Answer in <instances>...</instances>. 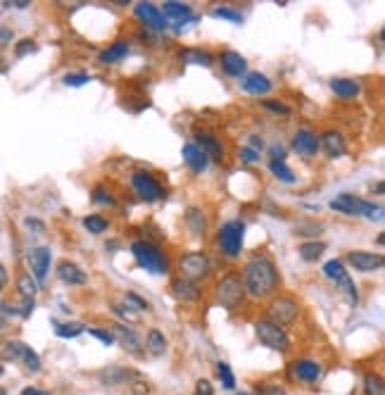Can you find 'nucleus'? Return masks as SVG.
Returning <instances> with one entry per match:
<instances>
[{"label": "nucleus", "mask_w": 385, "mask_h": 395, "mask_svg": "<svg viewBox=\"0 0 385 395\" xmlns=\"http://www.w3.org/2000/svg\"><path fill=\"white\" fill-rule=\"evenodd\" d=\"M185 224L192 231V236H205L207 234V217L200 207H188L185 212Z\"/></svg>", "instance_id": "nucleus-28"}, {"label": "nucleus", "mask_w": 385, "mask_h": 395, "mask_svg": "<svg viewBox=\"0 0 385 395\" xmlns=\"http://www.w3.org/2000/svg\"><path fill=\"white\" fill-rule=\"evenodd\" d=\"M83 227L88 229L91 234H105V231L110 229V222L100 215H88V217H83Z\"/></svg>", "instance_id": "nucleus-36"}, {"label": "nucleus", "mask_w": 385, "mask_h": 395, "mask_svg": "<svg viewBox=\"0 0 385 395\" xmlns=\"http://www.w3.org/2000/svg\"><path fill=\"white\" fill-rule=\"evenodd\" d=\"M212 15L226 19V22H233V24H240V22H242V15H240V12L233 10V8H226V5H221V8H214Z\"/></svg>", "instance_id": "nucleus-39"}, {"label": "nucleus", "mask_w": 385, "mask_h": 395, "mask_svg": "<svg viewBox=\"0 0 385 395\" xmlns=\"http://www.w3.org/2000/svg\"><path fill=\"white\" fill-rule=\"evenodd\" d=\"M96 376H98V384L114 388V386L131 384V381L138 376V371L126 369V366H107V369H100Z\"/></svg>", "instance_id": "nucleus-14"}, {"label": "nucleus", "mask_w": 385, "mask_h": 395, "mask_svg": "<svg viewBox=\"0 0 385 395\" xmlns=\"http://www.w3.org/2000/svg\"><path fill=\"white\" fill-rule=\"evenodd\" d=\"M219 62H221V69L228 76H245L247 72V60L235 51H224L219 55Z\"/></svg>", "instance_id": "nucleus-21"}, {"label": "nucleus", "mask_w": 385, "mask_h": 395, "mask_svg": "<svg viewBox=\"0 0 385 395\" xmlns=\"http://www.w3.org/2000/svg\"><path fill=\"white\" fill-rule=\"evenodd\" d=\"M321 229H324L321 224H314V222L302 224V222H299L297 227H295V234H299V236H319Z\"/></svg>", "instance_id": "nucleus-43"}, {"label": "nucleus", "mask_w": 385, "mask_h": 395, "mask_svg": "<svg viewBox=\"0 0 385 395\" xmlns=\"http://www.w3.org/2000/svg\"><path fill=\"white\" fill-rule=\"evenodd\" d=\"M192 395H214V388H212V384L207 379H200L197 386H195V393H192Z\"/></svg>", "instance_id": "nucleus-50"}, {"label": "nucleus", "mask_w": 385, "mask_h": 395, "mask_svg": "<svg viewBox=\"0 0 385 395\" xmlns=\"http://www.w3.org/2000/svg\"><path fill=\"white\" fill-rule=\"evenodd\" d=\"M19 362L24 364L29 371H34V374L41 371V357H38V352L31 350V345H26V350H24V355H21Z\"/></svg>", "instance_id": "nucleus-38"}, {"label": "nucleus", "mask_w": 385, "mask_h": 395, "mask_svg": "<svg viewBox=\"0 0 385 395\" xmlns=\"http://www.w3.org/2000/svg\"><path fill=\"white\" fill-rule=\"evenodd\" d=\"M133 12H135V17L140 19L143 24L148 26V29H153V31H164L167 29V17L162 15V10L160 8H155L153 3H138L133 8Z\"/></svg>", "instance_id": "nucleus-12"}, {"label": "nucleus", "mask_w": 385, "mask_h": 395, "mask_svg": "<svg viewBox=\"0 0 385 395\" xmlns=\"http://www.w3.org/2000/svg\"><path fill=\"white\" fill-rule=\"evenodd\" d=\"M128 386H131V393H133V395H148V393H150V384L140 376V374H138V376H135Z\"/></svg>", "instance_id": "nucleus-45"}, {"label": "nucleus", "mask_w": 385, "mask_h": 395, "mask_svg": "<svg viewBox=\"0 0 385 395\" xmlns=\"http://www.w3.org/2000/svg\"><path fill=\"white\" fill-rule=\"evenodd\" d=\"M0 395H7V391H5V388H0Z\"/></svg>", "instance_id": "nucleus-60"}, {"label": "nucleus", "mask_w": 385, "mask_h": 395, "mask_svg": "<svg viewBox=\"0 0 385 395\" xmlns=\"http://www.w3.org/2000/svg\"><path fill=\"white\" fill-rule=\"evenodd\" d=\"M24 350H26V343L7 341V343H3V348H0V357H3L5 362H19L21 355H24Z\"/></svg>", "instance_id": "nucleus-32"}, {"label": "nucleus", "mask_w": 385, "mask_h": 395, "mask_svg": "<svg viewBox=\"0 0 385 395\" xmlns=\"http://www.w3.org/2000/svg\"><path fill=\"white\" fill-rule=\"evenodd\" d=\"M238 395H250V393H238Z\"/></svg>", "instance_id": "nucleus-61"}, {"label": "nucleus", "mask_w": 385, "mask_h": 395, "mask_svg": "<svg viewBox=\"0 0 385 395\" xmlns=\"http://www.w3.org/2000/svg\"><path fill=\"white\" fill-rule=\"evenodd\" d=\"M29 229H34L36 234H43V231H46V224H43L41 220H31V217H29V220L24 222Z\"/></svg>", "instance_id": "nucleus-52"}, {"label": "nucleus", "mask_w": 385, "mask_h": 395, "mask_svg": "<svg viewBox=\"0 0 385 395\" xmlns=\"http://www.w3.org/2000/svg\"><path fill=\"white\" fill-rule=\"evenodd\" d=\"M331 88H333V93L342 98V101H352V98L359 96V81H354V79H345V76H338V79H331Z\"/></svg>", "instance_id": "nucleus-25"}, {"label": "nucleus", "mask_w": 385, "mask_h": 395, "mask_svg": "<svg viewBox=\"0 0 385 395\" xmlns=\"http://www.w3.org/2000/svg\"><path fill=\"white\" fill-rule=\"evenodd\" d=\"M290 371L292 376L304 381V384H317V381L321 379V364L317 362V359H295V362L290 364Z\"/></svg>", "instance_id": "nucleus-16"}, {"label": "nucleus", "mask_w": 385, "mask_h": 395, "mask_svg": "<svg viewBox=\"0 0 385 395\" xmlns=\"http://www.w3.org/2000/svg\"><path fill=\"white\" fill-rule=\"evenodd\" d=\"M3 374H5V366H3V364H0V376H3Z\"/></svg>", "instance_id": "nucleus-59"}, {"label": "nucleus", "mask_w": 385, "mask_h": 395, "mask_svg": "<svg viewBox=\"0 0 385 395\" xmlns=\"http://www.w3.org/2000/svg\"><path fill=\"white\" fill-rule=\"evenodd\" d=\"M299 317V302L292 295H278L269 302V322L278 327H290Z\"/></svg>", "instance_id": "nucleus-8"}, {"label": "nucleus", "mask_w": 385, "mask_h": 395, "mask_svg": "<svg viewBox=\"0 0 385 395\" xmlns=\"http://www.w3.org/2000/svg\"><path fill=\"white\" fill-rule=\"evenodd\" d=\"M331 207L338 210L342 215H349V217H369V220H383V207L381 205H374V202L364 200V198H356L352 193H342L338 195L335 200H331Z\"/></svg>", "instance_id": "nucleus-4"}, {"label": "nucleus", "mask_w": 385, "mask_h": 395, "mask_svg": "<svg viewBox=\"0 0 385 395\" xmlns=\"http://www.w3.org/2000/svg\"><path fill=\"white\" fill-rule=\"evenodd\" d=\"M29 265H31L36 281L46 279L48 270H50V248H34L31 252H29Z\"/></svg>", "instance_id": "nucleus-23"}, {"label": "nucleus", "mask_w": 385, "mask_h": 395, "mask_svg": "<svg viewBox=\"0 0 385 395\" xmlns=\"http://www.w3.org/2000/svg\"><path fill=\"white\" fill-rule=\"evenodd\" d=\"M262 145H264V140H262L260 136H250V145H247V148H252L255 153H260Z\"/></svg>", "instance_id": "nucleus-53"}, {"label": "nucleus", "mask_w": 385, "mask_h": 395, "mask_svg": "<svg viewBox=\"0 0 385 395\" xmlns=\"http://www.w3.org/2000/svg\"><path fill=\"white\" fill-rule=\"evenodd\" d=\"M319 148H324L328 158H342L347 153V143H345V136L340 131H324L319 136Z\"/></svg>", "instance_id": "nucleus-19"}, {"label": "nucleus", "mask_w": 385, "mask_h": 395, "mask_svg": "<svg viewBox=\"0 0 385 395\" xmlns=\"http://www.w3.org/2000/svg\"><path fill=\"white\" fill-rule=\"evenodd\" d=\"M242 91L245 93H252V96H267L271 88H274V83H271V79L267 74H262V72H250L242 76Z\"/></svg>", "instance_id": "nucleus-20"}, {"label": "nucleus", "mask_w": 385, "mask_h": 395, "mask_svg": "<svg viewBox=\"0 0 385 395\" xmlns=\"http://www.w3.org/2000/svg\"><path fill=\"white\" fill-rule=\"evenodd\" d=\"M376 190H378V193H383V190H385V186H383V181H378V183H376Z\"/></svg>", "instance_id": "nucleus-58"}, {"label": "nucleus", "mask_w": 385, "mask_h": 395, "mask_svg": "<svg viewBox=\"0 0 385 395\" xmlns=\"http://www.w3.org/2000/svg\"><path fill=\"white\" fill-rule=\"evenodd\" d=\"M126 300L131 302V305H133V309H140V312H143V309H145V312H148V309H150L148 300H143L140 295H135V293H126Z\"/></svg>", "instance_id": "nucleus-49"}, {"label": "nucleus", "mask_w": 385, "mask_h": 395, "mask_svg": "<svg viewBox=\"0 0 385 395\" xmlns=\"http://www.w3.org/2000/svg\"><path fill=\"white\" fill-rule=\"evenodd\" d=\"M242 236H245V222L228 220L219 229V248L226 257H238L242 250Z\"/></svg>", "instance_id": "nucleus-6"}, {"label": "nucleus", "mask_w": 385, "mask_h": 395, "mask_svg": "<svg viewBox=\"0 0 385 395\" xmlns=\"http://www.w3.org/2000/svg\"><path fill=\"white\" fill-rule=\"evenodd\" d=\"M324 274L331 281H335V284L340 286V291L347 295V300H349V305H356L359 302V293H356V286H354V281L349 279V274L345 270V265L340 262V260H328V262L324 265Z\"/></svg>", "instance_id": "nucleus-9"}, {"label": "nucleus", "mask_w": 385, "mask_h": 395, "mask_svg": "<svg viewBox=\"0 0 385 395\" xmlns=\"http://www.w3.org/2000/svg\"><path fill=\"white\" fill-rule=\"evenodd\" d=\"M171 295L178 300V302H195L200 300V295H202V288H200L195 281H188V279H174L171 281Z\"/></svg>", "instance_id": "nucleus-17"}, {"label": "nucleus", "mask_w": 385, "mask_h": 395, "mask_svg": "<svg viewBox=\"0 0 385 395\" xmlns=\"http://www.w3.org/2000/svg\"><path fill=\"white\" fill-rule=\"evenodd\" d=\"M10 39H12V31L5 29V26H0V43H7Z\"/></svg>", "instance_id": "nucleus-55"}, {"label": "nucleus", "mask_w": 385, "mask_h": 395, "mask_svg": "<svg viewBox=\"0 0 385 395\" xmlns=\"http://www.w3.org/2000/svg\"><path fill=\"white\" fill-rule=\"evenodd\" d=\"M271 155H274L271 160H285V150L281 145H271Z\"/></svg>", "instance_id": "nucleus-54"}, {"label": "nucleus", "mask_w": 385, "mask_h": 395, "mask_svg": "<svg viewBox=\"0 0 385 395\" xmlns=\"http://www.w3.org/2000/svg\"><path fill=\"white\" fill-rule=\"evenodd\" d=\"M21 395H50L48 391H38V388H24V391H21Z\"/></svg>", "instance_id": "nucleus-56"}, {"label": "nucleus", "mask_w": 385, "mask_h": 395, "mask_svg": "<svg viewBox=\"0 0 385 395\" xmlns=\"http://www.w3.org/2000/svg\"><path fill=\"white\" fill-rule=\"evenodd\" d=\"M131 252L143 270L153 272V274H167L169 272V260L167 255L150 241H133Z\"/></svg>", "instance_id": "nucleus-3"}, {"label": "nucleus", "mask_w": 385, "mask_h": 395, "mask_svg": "<svg viewBox=\"0 0 385 395\" xmlns=\"http://www.w3.org/2000/svg\"><path fill=\"white\" fill-rule=\"evenodd\" d=\"M347 262L354 267L356 272H378L383 270L385 260L381 252H366V250H352L347 255Z\"/></svg>", "instance_id": "nucleus-13"}, {"label": "nucleus", "mask_w": 385, "mask_h": 395, "mask_svg": "<svg viewBox=\"0 0 385 395\" xmlns=\"http://www.w3.org/2000/svg\"><path fill=\"white\" fill-rule=\"evenodd\" d=\"M217 374H219V379H221V384H224L226 391H233V388H235V376H233L231 366H228L226 362H219L217 364Z\"/></svg>", "instance_id": "nucleus-40"}, {"label": "nucleus", "mask_w": 385, "mask_h": 395, "mask_svg": "<svg viewBox=\"0 0 385 395\" xmlns=\"http://www.w3.org/2000/svg\"><path fill=\"white\" fill-rule=\"evenodd\" d=\"M364 395H385V384L378 374H366L364 376Z\"/></svg>", "instance_id": "nucleus-35"}, {"label": "nucleus", "mask_w": 385, "mask_h": 395, "mask_svg": "<svg viewBox=\"0 0 385 395\" xmlns=\"http://www.w3.org/2000/svg\"><path fill=\"white\" fill-rule=\"evenodd\" d=\"M0 329H3V322H0Z\"/></svg>", "instance_id": "nucleus-62"}, {"label": "nucleus", "mask_w": 385, "mask_h": 395, "mask_svg": "<svg viewBox=\"0 0 385 395\" xmlns=\"http://www.w3.org/2000/svg\"><path fill=\"white\" fill-rule=\"evenodd\" d=\"M36 51H38V46H36L34 39H21L17 41V46H14V55H17V58H24V55L36 53Z\"/></svg>", "instance_id": "nucleus-42"}, {"label": "nucleus", "mask_w": 385, "mask_h": 395, "mask_svg": "<svg viewBox=\"0 0 385 395\" xmlns=\"http://www.w3.org/2000/svg\"><path fill=\"white\" fill-rule=\"evenodd\" d=\"M181 58L185 62H192V65H202V67H210L212 65V55L207 51H200V48H190V51H183Z\"/></svg>", "instance_id": "nucleus-34"}, {"label": "nucleus", "mask_w": 385, "mask_h": 395, "mask_svg": "<svg viewBox=\"0 0 385 395\" xmlns=\"http://www.w3.org/2000/svg\"><path fill=\"white\" fill-rule=\"evenodd\" d=\"M260 395H285V388L278 386V384H271V381H267V384L260 386Z\"/></svg>", "instance_id": "nucleus-48"}, {"label": "nucleus", "mask_w": 385, "mask_h": 395, "mask_svg": "<svg viewBox=\"0 0 385 395\" xmlns=\"http://www.w3.org/2000/svg\"><path fill=\"white\" fill-rule=\"evenodd\" d=\"M128 55V43L124 39H117L114 41L112 46H107L103 53H100V62H103V65H114V62H119V60H124Z\"/></svg>", "instance_id": "nucleus-26"}, {"label": "nucleus", "mask_w": 385, "mask_h": 395, "mask_svg": "<svg viewBox=\"0 0 385 395\" xmlns=\"http://www.w3.org/2000/svg\"><path fill=\"white\" fill-rule=\"evenodd\" d=\"M88 81H91V76L86 72H74V74L64 76V83H67V86H83V83H88Z\"/></svg>", "instance_id": "nucleus-46"}, {"label": "nucleus", "mask_w": 385, "mask_h": 395, "mask_svg": "<svg viewBox=\"0 0 385 395\" xmlns=\"http://www.w3.org/2000/svg\"><path fill=\"white\" fill-rule=\"evenodd\" d=\"M178 272H181V279H188V281H197L200 279H207L212 274V262L205 252L200 250H192V252H185V255L178 257Z\"/></svg>", "instance_id": "nucleus-5"}, {"label": "nucleus", "mask_w": 385, "mask_h": 395, "mask_svg": "<svg viewBox=\"0 0 385 395\" xmlns=\"http://www.w3.org/2000/svg\"><path fill=\"white\" fill-rule=\"evenodd\" d=\"M131 186H133L135 193H138V198H143L145 202H155V200H162L164 198V188L160 186V181L148 172H133Z\"/></svg>", "instance_id": "nucleus-10"}, {"label": "nucleus", "mask_w": 385, "mask_h": 395, "mask_svg": "<svg viewBox=\"0 0 385 395\" xmlns=\"http://www.w3.org/2000/svg\"><path fill=\"white\" fill-rule=\"evenodd\" d=\"M255 334L260 338L262 345H267L271 350H278V352H288L290 350V336L285 334L283 327L278 324L269 322V319H260L255 324Z\"/></svg>", "instance_id": "nucleus-7"}, {"label": "nucleus", "mask_w": 385, "mask_h": 395, "mask_svg": "<svg viewBox=\"0 0 385 395\" xmlns=\"http://www.w3.org/2000/svg\"><path fill=\"white\" fill-rule=\"evenodd\" d=\"M55 334L60 338H76L83 334V324H57L55 322Z\"/></svg>", "instance_id": "nucleus-37"}, {"label": "nucleus", "mask_w": 385, "mask_h": 395, "mask_svg": "<svg viewBox=\"0 0 385 395\" xmlns=\"http://www.w3.org/2000/svg\"><path fill=\"white\" fill-rule=\"evenodd\" d=\"M91 200L93 202H98V205H110L114 207V195L110 193V190H105L103 186H98V188H93V195H91Z\"/></svg>", "instance_id": "nucleus-41"}, {"label": "nucleus", "mask_w": 385, "mask_h": 395, "mask_svg": "<svg viewBox=\"0 0 385 395\" xmlns=\"http://www.w3.org/2000/svg\"><path fill=\"white\" fill-rule=\"evenodd\" d=\"M143 348H145V352H150L153 357H162L164 352H167V338H164L160 329H150Z\"/></svg>", "instance_id": "nucleus-27"}, {"label": "nucleus", "mask_w": 385, "mask_h": 395, "mask_svg": "<svg viewBox=\"0 0 385 395\" xmlns=\"http://www.w3.org/2000/svg\"><path fill=\"white\" fill-rule=\"evenodd\" d=\"M88 334L93 338H98V341L105 343V345H112L114 343V336L110 334V329H88Z\"/></svg>", "instance_id": "nucleus-47"}, {"label": "nucleus", "mask_w": 385, "mask_h": 395, "mask_svg": "<svg viewBox=\"0 0 385 395\" xmlns=\"http://www.w3.org/2000/svg\"><path fill=\"white\" fill-rule=\"evenodd\" d=\"M269 169H271V174H274L278 181H285V183L295 181V174H292V169L285 165V160H271Z\"/></svg>", "instance_id": "nucleus-33"}, {"label": "nucleus", "mask_w": 385, "mask_h": 395, "mask_svg": "<svg viewBox=\"0 0 385 395\" xmlns=\"http://www.w3.org/2000/svg\"><path fill=\"white\" fill-rule=\"evenodd\" d=\"M17 291H19L21 298L34 300L36 293H38V281H36L29 272H19L17 274Z\"/></svg>", "instance_id": "nucleus-29"}, {"label": "nucleus", "mask_w": 385, "mask_h": 395, "mask_svg": "<svg viewBox=\"0 0 385 395\" xmlns=\"http://www.w3.org/2000/svg\"><path fill=\"white\" fill-rule=\"evenodd\" d=\"M299 257L304 260V262H314V260H319L321 255H324V250H326V243L324 241H307V243H302L299 245Z\"/></svg>", "instance_id": "nucleus-31"}, {"label": "nucleus", "mask_w": 385, "mask_h": 395, "mask_svg": "<svg viewBox=\"0 0 385 395\" xmlns=\"http://www.w3.org/2000/svg\"><path fill=\"white\" fill-rule=\"evenodd\" d=\"M57 277L69 286H83L86 281H88V277H86V272L81 270V267L69 262V260H62V262L57 265Z\"/></svg>", "instance_id": "nucleus-24"}, {"label": "nucleus", "mask_w": 385, "mask_h": 395, "mask_svg": "<svg viewBox=\"0 0 385 395\" xmlns=\"http://www.w3.org/2000/svg\"><path fill=\"white\" fill-rule=\"evenodd\" d=\"M7 286V270H5V265H0V291Z\"/></svg>", "instance_id": "nucleus-57"}, {"label": "nucleus", "mask_w": 385, "mask_h": 395, "mask_svg": "<svg viewBox=\"0 0 385 395\" xmlns=\"http://www.w3.org/2000/svg\"><path fill=\"white\" fill-rule=\"evenodd\" d=\"M262 105L267 110H271V112H276V115H283V117H288L290 115V108L285 103H281V101H262Z\"/></svg>", "instance_id": "nucleus-44"}, {"label": "nucleus", "mask_w": 385, "mask_h": 395, "mask_svg": "<svg viewBox=\"0 0 385 395\" xmlns=\"http://www.w3.org/2000/svg\"><path fill=\"white\" fill-rule=\"evenodd\" d=\"M242 284L247 295L252 298H269L278 288V272L276 265L267 255H252L242 267Z\"/></svg>", "instance_id": "nucleus-1"}, {"label": "nucleus", "mask_w": 385, "mask_h": 395, "mask_svg": "<svg viewBox=\"0 0 385 395\" xmlns=\"http://www.w3.org/2000/svg\"><path fill=\"white\" fill-rule=\"evenodd\" d=\"M292 148L297 150V155H302V158H314V155L319 153V136L317 131L312 129H297L295 136H292Z\"/></svg>", "instance_id": "nucleus-15"}, {"label": "nucleus", "mask_w": 385, "mask_h": 395, "mask_svg": "<svg viewBox=\"0 0 385 395\" xmlns=\"http://www.w3.org/2000/svg\"><path fill=\"white\" fill-rule=\"evenodd\" d=\"M162 15H164V17L176 19V22H185V19H190V17H192V10H190V5L174 3V0H169V3H164Z\"/></svg>", "instance_id": "nucleus-30"}, {"label": "nucleus", "mask_w": 385, "mask_h": 395, "mask_svg": "<svg viewBox=\"0 0 385 395\" xmlns=\"http://www.w3.org/2000/svg\"><path fill=\"white\" fill-rule=\"evenodd\" d=\"M214 298H217V302L221 307L226 309H240L242 302H245L247 298V291H245V284H242V277L240 272H228L224 274L217 286H214Z\"/></svg>", "instance_id": "nucleus-2"}, {"label": "nucleus", "mask_w": 385, "mask_h": 395, "mask_svg": "<svg viewBox=\"0 0 385 395\" xmlns=\"http://www.w3.org/2000/svg\"><path fill=\"white\" fill-rule=\"evenodd\" d=\"M195 145L210 160H217V162L224 160V145H221V140L214 136V133H210V131H195Z\"/></svg>", "instance_id": "nucleus-18"}, {"label": "nucleus", "mask_w": 385, "mask_h": 395, "mask_svg": "<svg viewBox=\"0 0 385 395\" xmlns=\"http://www.w3.org/2000/svg\"><path fill=\"white\" fill-rule=\"evenodd\" d=\"M181 155H183V162L190 167L192 174H202L207 169V165H210V158H207V155L200 150L195 143H185Z\"/></svg>", "instance_id": "nucleus-22"}, {"label": "nucleus", "mask_w": 385, "mask_h": 395, "mask_svg": "<svg viewBox=\"0 0 385 395\" xmlns=\"http://www.w3.org/2000/svg\"><path fill=\"white\" fill-rule=\"evenodd\" d=\"M240 160L242 162H260V153H255L252 148H240Z\"/></svg>", "instance_id": "nucleus-51"}, {"label": "nucleus", "mask_w": 385, "mask_h": 395, "mask_svg": "<svg viewBox=\"0 0 385 395\" xmlns=\"http://www.w3.org/2000/svg\"><path fill=\"white\" fill-rule=\"evenodd\" d=\"M110 334L114 336V341H117L126 352H131V355H143V352H145L143 341L128 324H119V322L110 324Z\"/></svg>", "instance_id": "nucleus-11"}]
</instances>
